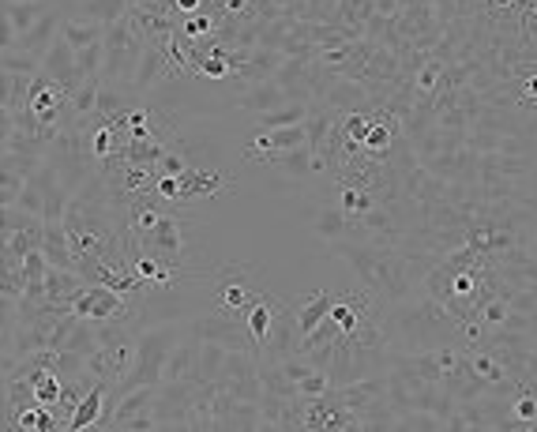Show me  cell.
<instances>
[{
  "label": "cell",
  "mask_w": 537,
  "mask_h": 432,
  "mask_svg": "<svg viewBox=\"0 0 537 432\" xmlns=\"http://www.w3.org/2000/svg\"><path fill=\"white\" fill-rule=\"evenodd\" d=\"M327 252L331 256H342V260L353 267V275L361 278V286L376 294L384 305H395L402 297L410 294V278H406V267L402 260L391 252L387 245H376V241H327Z\"/></svg>",
  "instance_id": "obj_1"
},
{
  "label": "cell",
  "mask_w": 537,
  "mask_h": 432,
  "mask_svg": "<svg viewBox=\"0 0 537 432\" xmlns=\"http://www.w3.org/2000/svg\"><path fill=\"white\" fill-rule=\"evenodd\" d=\"M181 339V324L177 320H166L158 327H143L136 339V361H132V372L124 376L117 391H136V387H162L166 380V361L169 350Z\"/></svg>",
  "instance_id": "obj_2"
},
{
  "label": "cell",
  "mask_w": 537,
  "mask_h": 432,
  "mask_svg": "<svg viewBox=\"0 0 537 432\" xmlns=\"http://www.w3.org/2000/svg\"><path fill=\"white\" fill-rule=\"evenodd\" d=\"M147 53V38L136 31V23L124 16L121 23L106 27V61H102V83L109 87H132L139 61Z\"/></svg>",
  "instance_id": "obj_3"
},
{
  "label": "cell",
  "mask_w": 537,
  "mask_h": 432,
  "mask_svg": "<svg viewBox=\"0 0 537 432\" xmlns=\"http://www.w3.org/2000/svg\"><path fill=\"white\" fill-rule=\"evenodd\" d=\"M200 282L211 286L215 309L230 312V316H245L248 305L263 294V286H256V267L252 263H218L211 271H203Z\"/></svg>",
  "instance_id": "obj_4"
},
{
  "label": "cell",
  "mask_w": 537,
  "mask_h": 432,
  "mask_svg": "<svg viewBox=\"0 0 537 432\" xmlns=\"http://www.w3.org/2000/svg\"><path fill=\"white\" fill-rule=\"evenodd\" d=\"M136 339L139 327H124L121 335H113L109 342H102L91 357H87V376L91 380H106V384H121L124 376L132 372V361H136Z\"/></svg>",
  "instance_id": "obj_5"
},
{
  "label": "cell",
  "mask_w": 537,
  "mask_h": 432,
  "mask_svg": "<svg viewBox=\"0 0 537 432\" xmlns=\"http://www.w3.org/2000/svg\"><path fill=\"white\" fill-rule=\"evenodd\" d=\"M308 143V128L305 124H290V128H252V139L245 143L241 158L252 162V166H271L282 155H290L297 147Z\"/></svg>",
  "instance_id": "obj_6"
},
{
  "label": "cell",
  "mask_w": 537,
  "mask_h": 432,
  "mask_svg": "<svg viewBox=\"0 0 537 432\" xmlns=\"http://www.w3.org/2000/svg\"><path fill=\"white\" fill-rule=\"evenodd\" d=\"M188 327H192L200 339L222 342L226 350H248V354H260L241 316H230V312L215 309V312H207V316H192V320H188Z\"/></svg>",
  "instance_id": "obj_7"
},
{
  "label": "cell",
  "mask_w": 537,
  "mask_h": 432,
  "mask_svg": "<svg viewBox=\"0 0 537 432\" xmlns=\"http://www.w3.org/2000/svg\"><path fill=\"white\" fill-rule=\"evenodd\" d=\"M290 312H293V305H286L282 297L267 294V290H263V294L245 309V316H241V320H245L248 335H252V342H256V350H260V354L271 346L275 331L282 327V320H286Z\"/></svg>",
  "instance_id": "obj_8"
},
{
  "label": "cell",
  "mask_w": 537,
  "mask_h": 432,
  "mask_svg": "<svg viewBox=\"0 0 537 432\" xmlns=\"http://www.w3.org/2000/svg\"><path fill=\"white\" fill-rule=\"evenodd\" d=\"M196 384H162L154 399V429H192Z\"/></svg>",
  "instance_id": "obj_9"
},
{
  "label": "cell",
  "mask_w": 537,
  "mask_h": 432,
  "mask_svg": "<svg viewBox=\"0 0 537 432\" xmlns=\"http://www.w3.org/2000/svg\"><path fill=\"white\" fill-rule=\"evenodd\" d=\"M154 399H158V387H136V391H124L113 417H109V429H154Z\"/></svg>",
  "instance_id": "obj_10"
},
{
  "label": "cell",
  "mask_w": 537,
  "mask_h": 432,
  "mask_svg": "<svg viewBox=\"0 0 537 432\" xmlns=\"http://www.w3.org/2000/svg\"><path fill=\"white\" fill-rule=\"evenodd\" d=\"M200 350H203V339L188 327V335H181L177 346L169 350L166 380L162 384H196L200 380Z\"/></svg>",
  "instance_id": "obj_11"
},
{
  "label": "cell",
  "mask_w": 537,
  "mask_h": 432,
  "mask_svg": "<svg viewBox=\"0 0 537 432\" xmlns=\"http://www.w3.org/2000/svg\"><path fill=\"white\" fill-rule=\"evenodd\" d=\"M49 8H53L49 0H4V38H0L4 49H16L19 38L31 31Z\"/></svg>",
  "instance_id": "obj_12"
},
{
  "label": "cell",
  "mask_w": 537,
  "mask_h": 432,
  "mask_svg": "<svg viewBox=\"0 0 537 432\" xmlns=\"http://www.w3.org/2000/svg\"><path fill=\"white\" fill-rule=\"evenodd\" d=\"M230 188H233L230 173L188 166V170L181 173V207H196V203L211 200V196H218V192H230Z\"/></svg>",
  "instance_id": "obj_13"
},
{
  "label": "cell",
  "mask_w": 537,
  "mask_h": 432,
  "mask_svg": "<svg viewBox=\"0 0 537 432\" xmlns=\"http://www.w3.org/2000/svg\"><path fill=\"white\" fill-rule=\"evenodd\" d=\"M42 72H46L49 79H57L64 91L76 94L87 79H83V72H79V61H76V49L68 46L64 38H57L53 42V49L46 53V61H42Z\"/></svg>",
  "instance_id": "obj_14"
},
{
  "label": "cell",
  "mask_w": 537,
  "mask_h": 432,
  "mask_svg": "<svg viewBox=\"0 0 537 432\" xmlns=\"http://www.w3.org/2000/svg\"><path fill=\"white\" fill-rule=\"evenodd\" d=\"M64 19H68V12H61V8H49L46 16L34 23L31 31L19 38V46L23 53H31V57H38V61H46V53L53 49V42L61 38V27H64Z\"/></svg>",
  "instance_id": "obj_15"
},
{
  "label": "cell",
  "mask_w": 537,
  "mask_h": 432,
  "mask_svg": "<svg viewBox=\"0 0 537 432\" xmlns=\"http://www.w3.org/2000/svg\"><path fill=\"white\" fill-rule=\"evenodd\" d=\"M331 301H335V290H327V286H320V290H312V294H305V297H297L293 316H297V335H301V339H305V335H312V331H316V327L327 320Z\"/></svg>",
  "instance_id": "obj_16"
},
{
  "label": "cell",
  "mask_w": 537,
  "mask_h": 432,
  "mask_svg": "<svg viewBox=\"0 0 537 432\" xmlns=\"http://www.w3.org/2000/svg\"><path fill=\"white\" fill-rule=\"evenodd\" d=\"M109 387L106 380H94L91 391L79 399V406L72 410V421H68V429L72 432H83V429H98V421L106 414V399H109Z\"/></svg>",
  "instance_id": "obj_17"
},
{
  "label": "cell",
  "mask_w": 537,
  "mask_h": 432,
  "mask_svg": "<svg viewBox=\"0 0 537 432\" xmlns=\"http://www.w3.org/2000/svg\"><path fill=\"white\" fill-rule=\"evenodd\" d=\"M128 8H132V0H76V8L68 12V16H79V19H91V23H102V27H113V23H121L128 16Z\"/></svg>",
  "instance_id": "obj_18"
},
{
  "label": "cell",
  "mask_w": 537,
  "mask_h": 432,
  "mask_svg": "<svg viewBox=\"0 0 537 432\" xmlns=\"http://www.w3.org/2000/svg\"><path fill=\"white\" fill-rule=\"evenodd\" d=\"M312 233L327 245V241H346V237H353L357 226H353V218H346L338 207H320V211L312 215Z\"/></svg>",
  "instance_id": "obj_19"
},
{
  "label": "cell",
  "mask_w": 537,
  "mask_h": 432,
  "mask_svg": "<svg viewBox=\"0 0 537 432\" xmlns=\"http://www.w3.org/2000/svg\"><path fill=\"white\" fill-rule=\"evenodd\" d=\"M166 76H173V64L166 61V53L158 46H147V53H143V61H139V72L136 79H132V91H151V87H158Z\"/></svg>",
  "instance_id": "obj_20"
},
{
  "label": "cell",
  "mask_w": 537,
  "mask_h": 432,
  "mask_svg": "<svg viewBox=\"0 0 537 432\" xmlns=\"http://www.w3.org/2000/svg\"><path fill=\"white\" fill-rule=\"evenodd\" d=\"M61 38L79 53V49L102 42V38H106V27H102V23H91V19L68 16V19H64V27H61Z\"/></svg>",
  "instance_id": "obj_21"
},
{
  "label": "cell",
  "mask_w": 537,
  "mask_h": 432,
  "mask_svg": "<svg viewBox=\"0 0 537 432\" xmlns=\"http://www.w3.org/2000/svg\"><path fill=\"white\" fill-rule=\"evenodd\" d=\"M312 109L305 102H282V106L267 109L260 117H252V128H290V124H305Z\"/></svg>",
  "instance_id": "obj_22"
},
{
  "label": "cell",
  "mask_w": 537,
  "mask_h": 432,
  "mask_svg": "<svg viewBox=\"0 0 537 432\" xmlns=\"http://www.w3.org/2000/svg\"><path fill=\"white\" fill-rule=\"evenodd\" d=\"M391 139H395V121H391V117H384V113H376V117H372L369 136H365V143H361V147H365V155H369V158L384 162Z\"/></svg>",
  "instance_id": "obj_23"
},
{
  "label": "cell",
  "mask_w": 537,
  "mask_h": 432,
  "mask_svg": "<svg viewBox=\"0 0 537 432\" xmlns=\"http://www.w3.org/2000/svg\"><path fill=\"white\" fill-rule=\"evenodd\" d=\"M226 346L222 342H207L203 339V350H200V380L196 384H218V376H222V365H226Z\"/></svg>",
  "instance_id": "obj_24"
},
{
  "label": "cell",
  "mask_w": 537,
  "mask_h": 432,
  "mask_svg": "<svg viewBox=\"0 0 537 432\" xmlns=\"http://www.w3.org/2000/svg\"><path fill=\"white\" fill-rule=\"evenodd\" d=\"M466 245H470V252H500V248L511 245V237L500 226H474Z\"/></svg>",
  "instance_id": "obj_25"
},
{
  "label": "cell",
  "mask_w": 537,
  "mask_h": 432,
  "mask_svg": "<svg viewBox=\"0 0 537 432\" xmlns=\"http://www.w3.org/2000/svg\"><path fill=\"white\" fill-rule=\"evenodd\" d=\"M282 102H290L282 91H275V87H256L252 94H245V98H241V109H248L252 117H260V113L282 106Z\"/></svg>",
  "instance_id": "obj_26"
},
{
  "label": "cell",
  "mask_w": 537,
  "mask_h": 432,
  "mask_svg": "<svg viewBox=\"0 0 537 432\" xmlns=\"http://www.w3.org/2000/svg\"><path fill=\"white\" fill-rule=\"evenodd\" d=\"M27 181H31V177H23V173L12 170V166H0V207H16Z\"/></svg>",
  "instance_id": "obj_27"
},
{
  "label": "cell",
  "mask_w": 537,
  "mask_h": 432,
  "mask_svg": "<svg viewBox=\"0 0 537 432\" xmlns=\"http://www.w3.org/2000/svg\"><path fill=\"white\" fill-rule=\"evenodd\" d=\"M0 68H4V72H27V76H38V72H42V61L31 57V53H23V49H4V53H0Z\"/></svg>",
  "instance_id": "obj_28"
},
{
  "label": "cell",
  "mask_w": 537,
  "mask_h": 432,
  "mask_svg": "<svg viewBox=\"0 0 537 432\" xmlns=\"http://www.w3.org/2000/svg\"><path fill=\"white\" fill-rule=\"evenodd\" d=\"M440 79H444V64L425 61L417 68V94H421V98H432V94L440 91Z\"/></svg>",
  "instance_id": "obj_29"
},
{
  "label": "cell",
  "mask_w": 537,
  "mask_h": 432,
  "mask_svg": "<svg viewBox=\"0 0 537 432\" xmlns=\"http://www.w3.org/2000/svg\"><path fill=\"white\" fill-rule=\"evenodd\" d=\"M181 34L192 38V42H203V38H211V34H215V19L207 16V8H203V12H196V16L181 19Z\"/></svg>",
  "instance_id": "obj_30"
},
{
  "label": "cell",
  "mask_w": 537,
  "mask_h": 432,
  "mask_svg": "<svg viewBox=\"0 0 537 432\" xmlns=\"http://www.w3.org/2000/svg\"><path fill=\"white\" fill-rule=\"evenodd\" d=\"M16 207H23V211H31V215H42L46 218V188L38 185V181H27V188H23V196H19Z\"/></svg>",
  "instance_id": "obj_31"
},
{
  "label": "cell",
  "mask_w": 537,
  "mask_h": 432,
  "mask_svg": "<svg viewBox=\"0 0 537 432\" xmlns=\"http://www.w3.org/2000/svg\"><path fill=\"white\" fill-rule=\"evenodd\" d=\"M173 4H177V12H181V16H196V12L207 8V0H173Z\"/></svg>",
  "instance_id": "obj_32"
},
{
  "label": "cell",
  "mask_w": 537,
  "mask_h": 432,
  "mask_svg": "<svg viewBox=\"0 0 537 432\" xmlns=\"http://www.w3.org/2000/svg\"><path fill=\"white\" fill-rule=\"evenodd\" d=\"M522 98H530V102L537 98V76H530L526 83H522Z\"/></svg>",
  "instance_id": "obj_33"
}]
</instances>
